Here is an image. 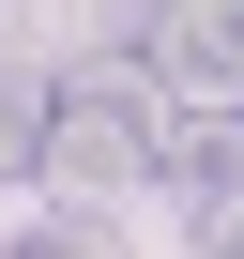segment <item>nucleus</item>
I'll return each instance as SVG.
<instances>
[{
  "label": "nucleus",
  "instance_id": "nucleus-1",
  "mask_svg": "<svg viewBox=\"0 0 244 259\" xmlns=\"http://www.w3.org/2000/svg\"><path fill=\"white\" fill-rule=\"evenodd\" d=\"M153 153H168V107H153V61L138 46H76L46 92H31V168L61 183V198H122V183H153Z\"/></svg>",
  "mask_w": 244,
  "mask_h": 259
},
{
  "label": "nucleus",
  "instance_id": "nucleus-4",
  "mask_svg": "<svg viewBox=\"0 0 244 259\" xmlns=\"http://www.w3.org/2000/svg\"><path fill=\"white\" fill-rule=\"evenodd\" d=\"M16 168H31V76L0 61V183H16Z\"/></svg>",
  "mask_w": 244,
  "mask_h": 259
},
{
  "label": "nucleus",
  "instance_id": "nucleus-3",
  "mask_svg": "<svg viewBox=\"0 0 244 259\" xmlns=\"http://www.w3.org/2000/svg\"><path fill=\"white\" fill-rule=\"evenodd\" d=\"M153 168H168V183H183L198 213H214V198H244V122H183V138H168Z\"/></svg>",
  "mask_w": 244,
  "mask_h": 259
},
{
  "label": "nucleus",
  "instance_id": "nucleus-6",
  "mask_svg": "<svg viewBox=\"0 0 244 259\" xmlns=\"http://www.w3.org/2000/svg\"><path fill=\"white\" fill-rule=\"evenodd\" d=\"M198 244H214V259H244V198H214V213H198Z\"/></svg>",
  "mask_w": 244,
  "mask_h": 259
},
{
  "label": "nucleus",
  "instance_id": "nucleus-5",
  "mask_svg": "<svg viewBox=\"0 0 244 259\" xmlns=\"http://www.w3.org/2000/svg\"><path fill=\"white\" fill-rule=\"evenodd\" d=\"M153 31V0H76V46H138Z\"/></svg>",
  "mask_w": 244,
  "mask_h": 259
},
{
  "label": "nucleus",
  "instance_id": "nucleus-2",
  "mask_svg": "<svg viewBox=\"0 0 244 259\" xmlns=\"http://www.w3.org/2000/svg\"><path fill=\"white\" fill-rule=\"evenodd\" d=\"M138 61H153V92H244V0H153Z\"/></svg>",
  "mask_w": 244,
  "mask_h": 259
},
{
  "label": "nucleus",
  "instance_id": "nucleus-7",
  "mask_svg": "<svg viewBox=\"0 0 244 259\" xmlns=\"http://www.w3.org/2000/svg\"><path fill=\"white\" fill-rule=\"evenodd\" d=\"M0 31H16V0H0Z\"/></svg>",
  "mask_w": 244,
  "mask_h": 259
}]
</instances>
